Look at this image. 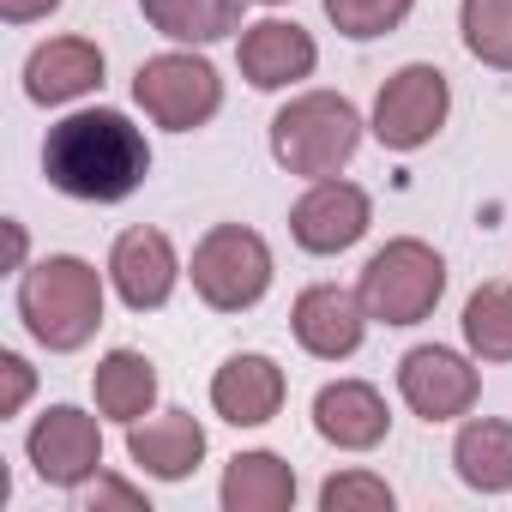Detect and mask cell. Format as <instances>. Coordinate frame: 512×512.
Here are the masks:
<instances>
[{
  "instance_id": "484cf974",
  "label": "cell",
  "mask_w": 512,
  "mask_h": 512,
  "mask_svg": "<svg viewBox=\"0 0 512 512\" xmlns=\"http://www.w3.org/2000/svg\"><path fill=\"white\" fill-rule=\"evenodd\" d=\"M31 392H37V368L19 350H0V422L19 416L31 404Z\"/></svg>"
},
{
  "instance_id": "d4e9b609",
  "label": "cell",
  "mask_w": 512,
  "mask_h": 512,
  "mask_svg": "<svg viewBox=\"0 0 512 512\" xmlns=\"http://www.w3.org/2000/svg\"><path fill=\"white\" fill-rule=\"evenodd\" d=\"M392 506H398V494L374 470H338L320 482V512H392Z\"/></svg>"
},
{
  "instance_id": "cb8c5ba5",
  "label": "cell",
  "mask_w": 512,
  "mask_h": 512,
  "mask_svg": "<svg viewBox=\"0 0 512 512\" xmlns=\"http://www.w3.org/2000/svg\"><path fill=\"white\" fill-rule=\"evenodd\" d=\"M410 13H416V0H326V19H332L338 37H350V43L392 37Z\"/></svg>"
},
{
  "instance_id": "ffe728a7",
  "label": "cell",
  "mask_w": 512,
  "mask_h": 512,
  "mask_svg": "<svg viewBox=\"0 0 512 512\" xmlns=\"http://www.w3.org/2000/svg\"><path fill=\"white\" fill-rule=\"evenodd\" d=\"M91 398H97V416L103 422H139V416H151L157 410V362L145 356V350H109L103 362H97V374H91Z\"/></svg>"
},
{
  "instance_id": "d6986e66",
  "label": "cell",
  "mask_w": 512,
  "mask_h": 512,
  "mask_svg": "<svg viewBox=\"0 0 512 512\" xmlns=\"http://www.w3.org/2000/svg\"><path fill=\"white\" fill-rule=\"evenodd\" d=\"M452 470L470 494H512V422L506 416H470L452 440Z\"/></svg>"
},
{
  "instance_id": "6da1fadb",
  "label": "cell",
  "mask_w": 512,
  "mask_h": 512,
  "mask_svg": "<svg viewBox=\"0 0 512 512\" xmlns=\"http://www.w3.org/2000/svg\"><path fill=\"white\" fill-rule=\"evenodd\" d=\"M43 175L79 205H121L151 175V139L121 109H73L43 139Z\"/></svg>"
},
{
  "instance_id": "9a60e30c",
  "label": "cell",
  "mask_w": 512,
  "mask_h": 512,
  "mask_svg": "<svg viewBox=\"0 0 512 512\" xmlns=\"http://www.w3.org/2000/svg\"><path fill=\"white\" fill-rule=\"evenodd\" d=\"M127 458L151 482H187L205 464V422L193 410H151L127 422Z\"/></svg>"
},
{
  "instance_id": "52a82bcc",
  "label": "cell",
  "mask_w": 512,
  "mask_h": 512,
  "mask_svg": "<svg viewBox=\"0 0 512 512\" xmlns=\"http://www.w3.org/2000/svg\"><path fill=\"white\" fill-rule=\"evenodd\" d=\"M446 115H452V85H446V73H440L434 61H410V67H398V73L380 85L374 115H368V133H374L386 151L410 157V151H422V145L440 139Z\"/></svg>"
},
{
  "instance_id": "8fae6325",
  "label": "cell",
  "mask_w": 512,
  "mask_h": 512,
  "mask_svg": "<svg viewBox=\"0 0 512 512\" xmlns=\"http://www.w3.org/2000/svg\"><path fill=\"white\" fill-rule=\"evenodd\" d=\"M175 284H181V253H175V241H169L163 229L133 223V229L115 235V247H109V290L121 296L127 314H157V308H169Z\"/></svg>"
},
{
  "instance_id": "9c48e42d",
  "label": "cell",
  "mask_w": 512,
  "mask_h": 512,
  "mask_svg": "<svg viewBox=\"0 0 512 512\" xmlns=\"http://www.w3.org/2000/svg\"><path fill=\"white\" fill-rule=\"evenodd\" d=\"M398 398L422 422H464L476 410V398H482L476 356H464L452 344H416V350H404L398 356Z\"/></svg>"
},
{
  "instance_id": "83f0119b",
  "label": "cell",
  "mask_w": 512,
  "mask_h": 512,
  "mask_svg": "<svg viewBox=\"0 0 512 512\" xmlns=\"http://www.w3.org/2000/svg\"><path fill=\"white\" fill-rule=\"evenodd\" d=\"M55 7H61V0H0V19H7V25H37Z\"/></svg>"
},
{
  "instance_id": "5b68a950",
  "label": "cell",
  "mask_w": 512,
  "mask_h": 512,
  "mask_svg": "<svg viewBox=\"0 0 512 512\" xmlns=\"http://www.w3.org/2000/svg\"><path fill=\"white\" fill-rule=\"evenodd\" d=\"M356 296H362L374 326H422L446 296V260L428 241L398 235V241L368 253V266L356 278Z\"/></svg>"
},
{
  "instance_id": "7402d4cb",
  "label": "cell",
  "mask_w": 512,
  "mask_h": 512,
  "mask_svg": "<svg viewBox=\"0 0 512 512\" xmlns=\"http://www.w3.org/2000/svg\"><path fill=\"white\" fill-rule=\"evenodd\" d=\"M464 350L476 362H512V284L494 278V284H476L470 302H464Z\"/></svg>"
},
{
  "instance_id": "e0dca14e",
  "label": "cell",
  "mask_w": 512,
  "mask_h": 512,
  "mask_svg": "<svg viewBox=\"0 0 512 512\" xmlns=\"http://www.w3.org/2000/svg\"><path fill=\"white\" fill-rule=\"evenodd\" d=\"M314 434L338 452H374L392 434V410L368 380H326L314 392Z\"/></svg>"
},
{
  "instance_id": "4fadbf2b",
  "label": "cell",
  "mask_w": 512,
  "mask_h": 512,
  "mask_svg": "<svg viewBox=\"0 0 512 512\" xmlns=\"http://www.w3.org/2000/svg\"><path fill=\"white\" fill-rule=\"evenodd\" d=\"M235 67H241V79H247L253 91H290V85L314 79L320 43H314V31H302L296 19H260V25H241Z\"/></svg>"
},
{
  "instance_id": "ac0fdd59",
  "label": "cell",
  "mask_w": 512,
  "mask_h": 512,
  "mask_svg": "<svg viewBox=\"0 0 512 512\" xmlns=\"http://www.w3.org/2000/svg\"><path fill=\"white\" fill-rule=\"evenodd\" d=\"M296 464L278 458V452H235L223 482H217V500L223 512H290L296 506Z\"/></svg>"
},
{
  "instance_id": "3957f363",
  "label": "cell",
  "mask_w": 512,
  "mask_h": 512,
  "mask_svg": "<svg viewBox=\"0 0 512 512\" xmlns=\"http://www.w3.org/2000/svg\"><path fill=\"white\" fill-rule=\"evenodd\" d=\"M362 109L344 91H296L278 115H272V157L284 175L320 181V175H344L350 157L362 151Z\"/></svg>"
},
{
  "instance_id": "44dd1931",
  "label": "cell",
  "mask_w": 512,
  "mask_h": 512,
  "mask_svg": "<svg viewBox=\"0 0 512 512\" xmlns=\"http://www.w3.org/2000/svg\"><path fill=\"white\" fill-rule=\"evenodd\" d=\"M247 0H145V25L181 49H205L241 31Z\"/></svg>"
},
{
  "instance_id": "8992f818",
  "label": "cell",
  "mask_w": 512,
  "mask_h": 512,
  "mask_svg": "<svg viewBox=\"0 0 512 512\" xmlns=\"http://www.w3.org/2000/svg\"><path fill=\"white\" fill-rule=\"evenodd\" d=\"M133 103L145 109V121L169 127V133H199L205 121H217L223 109V79L205 55L193 49H163L151 61H139L133 73Z\"/></svg>"
},
{
  "instance_id": "f546056e",
  "label": "cell",
  "mask_w": 512,
  "mask_h": 512,
  "mask_svg": "<svg viewBox=\"0 0 512 512\" xmlns=\"http://www.w3.org/2000/svg\"><path fill=\"white\" fill-rule=\"evenodd\" d=\"M253 7H284V0H253Z\"/></svg>"
},
{
  "instance_id": "7c38bea8",
  "label": "cell",
  "mask_w": 512,
  "mask_h": 512,
  "mask_svg": "<svg viewBox=\"0 0 512 512\" xmlns=\"http://www.w3.org/2000/svg\"><path fill=\"white\" fill-rule=\"evenodd\" d=\"M368 326H374V320H368L362 296L344 290V284H308V290L296 296V308H290V332H296V344H302L314 362H350V356L362 350Z\"/></svg>"
},
{
  "instance_id": "7a4b0ae2",
  "label": "cell",
  "mask_w": 512,
  "mask_h": 512,
  "mask_svg": "<svg viewBox=\"0 0 512 512\" xmlns=\"http://www.w3.org/2000/svg\"><path fill=\"white\" fill-rule=\"evenodd\" d=\"M109 272H97L79 253H49V260L19 272V320L49 356H73L97 338L103 302H109Z\"/></svg>"
},
{
  "instance_id": "2e32d148",
  "label": "cell",
  "mask_w": 512,
  "mask_h": 512,
  "mask_svg": "<svg viewBox=\"0 0 512 512\" xmlns=\"http://www.w3.org/2000/svg\"><path fill=\"white\" fill-rule=\"evenodd\" d=\"M103 49L91 37H49L25 55V97L37 109H61V103H79L103 85Z\"/></svg>"
},
{
  "instance_id": "603a6c76",
  "label": "cell",
  "mask_w": 512,
  "mask_h": 512,
  "mask_svg": "<svg viewBox=\"0 0 512 512\" xmlns=\"http://www.w3.org/2000/svg\"><path fill=\"white\" fill-rule=\"evenodd\" d=\"M458 37L482 67L512 73V0H458Z\"/></svg>"
},
{
  "instance_id": "5bb4252c",
  "label": "cell",
  "mask_w": 512,
  "mask_h": 512,
  "mask_svg": "<svg viewBox=\"0 0 512 512\" xmlns=\"http://www.w3.org/2000/svg\"><path fill=\"white\" fill-rule=\"evenodd\" d=\"M284 398H290V380H284V368L266 350H235L211 374V410L229 428H266L284 410Z\"/></svg>"
},
{
  "instance_id": "30bf717a",
  "label": "cell",
  "mask_w": 512,
  "mask_h": 512,
  "mask_svg": "<svg viewBox=\"0 0 512 512\" xmlns=\"http://www.w3.org/2000/svg\"><path fill=\"white\" fill-rule=\"evenodd\" d=\"M368 229H374V199H368V187H356V181H344V175L308 181V193L290 205V235H296V247H302V253H320V260L350 253Z\"/></svg>"
},
{
  "instance_id": "f1b7e54d",
  "label": "cell",
  "mask_w": 512,
  "mask_h": 512,
  "mask_svg": "<svg viewBox=\"0 0 512 512\" xmlns=\"http://www.w3.org/2000/svg\"><path fill=\"white\" fill-rule=\"evenodd\" d=\"M31 266V241H25V223L7 217V272H25Z\"/></svg>"
},
{
  "instance_id": "277c9868",
  "label": "cell",
  "mask_w": 512,
  "mask_h": 512,
  "mask_svg": "<svg viewBox=\"0 0 512 512\" xmlns=\"http://www.w3.org/2000/svg\"><path fill=\"white\" fill-rule=\"evenodd\" d=\"M272 247L260 229L247 223H211L199 241H193V260H187V278H193V296L211 308V314H247L260 308L266 290H272Z\"/></svg>"
},
{
  "instance_id": "4316f807",
  "label": "cell",
  "mask_w": 512,
  "mask_h": 512,
  "mask_svg": "<svg viewBox=\"0 0 512 512\" xmlns=\"http://www.w3.org/2000/svg\"><path fill=\"white\" fill-rule=\"evenodd\" d=\"M85 506H91V512H97V506H127V512H151V500H145L139 488L115 482V476H97V482H91V494H85Z\"/></svg>"
},
{
  "instance_id": "ba28073f",
  "label": "cell",
  "mask_w": 512,
  "mask_h": 512,
  "mask_svg": "<svg viewBox=\"0 0 512 512\" xmlns=\"http://www.w3.org/2000/svg\"><path fill=\"white\" fill-rule=\"evenodd\" d=\"M25 458L61 494L91 488L103 476V416H91L79 404H49L25 434Z\"/></svg>"
}]
</instances>
